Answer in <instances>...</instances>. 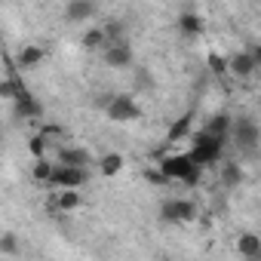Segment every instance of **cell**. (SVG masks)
<instances>
[{
  "mask_svg": "<svg viewBox=\"0 0 261 261\" xmlns=\"http://www.w3.org/2000/svg\"><path fill=\"white\" fill-rule=\"evenodd\" d=\"M160 221L166 224H194L197 221V203L185 197H169L160 206Z\"/></svg>",
  "mask_w": 261,
  "mask_h": 261,
  "instance_id": "6",
  "label": "cell"
},
{
  "mask_svg": "<svg viewBox=\"0 0 261 261\" xmlns=\"http://www.w3.org/2000/svg\"><path fill=\"white\" fill-rule=\"evenodd\" d=\"M37 133L53 145H65V126H59V123H40V129H37Z\"/></svg>",
  "mask_w": 261,
  "mask_h": 261,
  "instance_id": "20",
  "label": "cell"
},
{
  "mask_svg": "<svg viewBox=\"0 0 261 261\" xmlns=\"http://www.w3.org/2000/svg\"><path fill=\"white\" fill-rule=\"evenodd\" d=\"M178 31H181L185 37H200V34L206 31V19L197 16V13H191V10H185V13L178 16Z\"/></svg>",
  "mask_w": 261,
  "mask_h": 261,
  "instance_id": "15",
  "label": "cell"
},
{
  "mask_svg": "<svg viewBox=\"0 0 261 261\" xmlns=\"http://www.w3.org/2000/svg\"><path fill=\"white\" fill-rule=\"evenodd\" d=\"M160 261H169V258H160Z\"/></svg>",
  "mask_w": 261,
  "mask_h": 261,
  "instance_id": "27",
  "label": "cell"
},
{
  "mask_svg": "<svg viewBox=\"0 0 261 261\" xmlns=\"http://www.w3.org/2000/svg\"><path fill=\"white\" fill-rule=\"evenodd\" d=\"M145 178H148L151 185H160V188H163V185H169V181L163 178V172H160L157 166H151V169H145Z\"/></svg>",
  "mask_w": 261,
  "mask_h": 261,
  "instance_id": "25",
  "label": "cell"
},
{
  "mask_svg": "<svg viewBox=\"0 0 261 261\" xmlns=\"http://www.w3.org/2000/svg\"><path fill=\"white\" fill-rule=\"evenodd\" d=\"M53 160L49 157H43V160H34V166H31V178L34 181H46L49 185V175H53Z\"/></svg>",
  "mask_w": 261,
  "mask_h": 261,
  "instance_id": "22",
  "label": "cell"
},
{
  "mask_svg": "<svg viewBox=\"0 0 261 261\" xmlns=\"http://www.w3.org/2000/svg\"><path fill=\"white\" fill-rule=\"evenodd\" d=\"M105 114L114 120V123H133L142 117V105L136 101V95L129 92H117L105 101Z\"/></svg>",
  "mask_w": 261,
  "mask_h": 261,
  "instance_id": "5",
  "label": "cell"
},
{
  "mask_svg": "<svg viewBox=\"0 0 261 261\" xmlns=\"http://www.w3.org/2000/svg\"><path fill=\"white\" fill-rule=\"evenodd\" d=\"M123 166H126V160H123V154H117V151H108V154H101V157L95 160V169H98V175H105V178L120 175Z\"/></svg>",
  "mask_w": 261,
  "mask_h": 261,
  "instance_id": "14",
  "label": "cell"
},
{
  "mask_svg": "<svg viewBox=\"0 0 261 261\" xmlns=\"http://www.w3.org/2000/svg\"><path fill=\"white\" fill-rule=\"evenodd\" d=\"M218 175H221V185H224L227 191H233V188H240V185L246 181V172H243V166H240L237 160H230V163H224Z\"/></svg>",
  "mask_w": 261,
  "mask_h": 261,
  "instance_id": "17",
  "label": "cell"
},
{
  "mask_svg": "<svg viewBox=\"0 0 261 261\" xmlns=\"http://www.w3.org/2000/svg\"><path fill=\"white\" fill-rule=\"evenodd\" d=\"M46 151H49V142H46L40 133H34V136L28 139V154H31L34 160H43V157H46Z\"/></svg>",
  "mask_w": 261,
  "mask_h": 261,
  "instance_id": "23",
  "label": "cell"
},
{
  "mask_svg": "<svg viewBox=\"0 0 261 261\" xmlns=\"http://www.w3.org/2000/svg\"><path fill=\"white\" fill-rule=\"evenodd\" d=\"M227 139H233V145H237L243 154H255L258 139H261L258 123H255L252 117H233V120H230V133H227Z\"/></svg>",
  "mask_w": 261,
  "mask_h": 261,
  "instance_id": "4",
  "label": "cell"
},
{
  "mask_svg": "<svg viewBox=\"0 0 261 261\" xmlns=\"http://www.w3.org/2000/svg\"><path fill=\"white\" fill-rule=\"evenodd\" d=\"M53 203H56L59 212H74V209L83 206V197H80V191H59L53 197Z\"/></svg>",
  "mask_w": 261,
  "mask_h": 261,
  "instance_id": "19",
  "label": "cell"
},
{
  "mask_svg": "<svg viewBox=\"0 0 261 261\" xmlns=\"http://www.w3.org/2000/svg\"><path fill=\"white\" fill-rule=\"evenodd\" d=\"M53 163H56V166H65V169H86V172H89V166H92L95 160H92V151L83 148V145H59Z\"/></svg>",
  "mask_w": 261,
  "mask_h": 261,
  "instance_id": "7",
  "label": "cell"
},
{
  "mask_svg": "<svg viewBox=\"0 0 261 261\" xmlns=\"http://www.w3.org/2000/svg\"><path fill=\"white\" fill-rule=\"evenodd\" d=\"M206 65H209V71L215 77H227V68H224V56L221 53H209L206 56Z\"/></svg>",
  "mask_w": 261,
  "mask_h": 261,
  "instance_id": "24",
  "label": "cell"
},
{
  "mask_svg": "<svg viewBox=\"0 0 261 261\" xmlns=\"http://www.w3.org/2000/svg\"><path fill=\"white\" fill-rule=\"evenodd\" d=\"M86 181H89V172H86V169L53 166V175H49V185H53L56 191H80Z\"/></svg>",
  "mask_w": 261,
  "mask_h": 261,
  "instance_id": "8",
  "label": "cell"
},
{
  "mask_svg": "<svg viewBox=\"0 0 261 261\" xmlns=\"http://www.w3.org/2000/svg\"><path fill=\"white\" fill-rule=\"evenodd\" d=\"M237 252L246 258V261H258L261 258V237L255 230H246L237 237Z\"/></svg>",
  "mask_w": 261,
  "mask_h": 261,
  "instance_id": "13",
  "label": "cell"
},
{
  "mask_svg": "<svg viewBox=\"0 0 261 261\" xmlns=\"http://www.w3.org/2000/svg\"><path fill=\"white\" fill-rule=\"evenodd\" d=\"M101 59H105L108 68H129V65H133V46H129L126 40L108 43V46L101 49Z\"/></svg>",
  "mask_w": 261,
  "mask_h": 261,
  "instance_id": "9",
  "label": "cell"
},
{
  "mask_svg": "<svg viewBox=\"0 0 261 261\" xmlns=\"http://www.w3.org/2000/svg\"><path fill=\"white\" fill-rule=\"evenodd\" d=\"M224 68H227V77H237V80H252L261 68V53L258 46H249V49H237L230 56H224Z\"/></svg>",
  "mask_w": 261,
  "mask_h": 261,
  "instance_id": "3",
  "label": "cell"
},
{
  "mask_svg": "<svg viewBox=\"0 0 261 261\" xmlns=\"http://www.w3.org/2000/svg\"><path fill=\"white\" fill-rule=\"evenodd\" d=\"M43 59H46V49H43V46H37V43H28V46H22V49H19V59H16V62H19V68H22V71H31V68H37Z\"/></svg>",
  "mask_w": 261,
  "mask_h": 261,
  "instance_id": "16",
  "label": "cell"
},
{
  "mask_svg": "<svg viewBox=\"0 0 261 261\" xmlns=\"http://www.w3.org/2000/svg\"><path fill=\"white\" fill-rule=\"evenodd\" d=\"M19 249H22V240L16 230L0 233V255H19Z\"/></svg>",
  "mask_w": 261,
  "mask_h": 261,
  "instance_id": "21",
  "label": "cell"
},
{
  "mask_svg": "<svg viewBox=\"0 0 261 261\" xmlns=\"http://www.w3.org/2000/svg\"><path fill=\"white\" fill-rule=\"evenodd\" d=\"M157 160H160L157 169L163 172L166 181H181V185L194 188V185L203 178V169H200L188 154H163V151H157Z\"/></svg>",
  "mask_w": 261,
  "mask_h": 261,
  "instance_id": "1",
  "label": "cell"
},
{
  "mask_svg": "<svg viewBox=\"0 0 261 261\" xmlns=\"http://www.w3.org/2000/svg\"><path fill=\"white\" fill-rule=\"evenodd\" d=\"M221 154H224V142H221V139H212V136H206L203 129L191 136V151H188V157H191V160H194L200 169H209V166H215V163L221 160Z\"/></svg>",
  "mask_w": 261,
  "mask_h": 261,
  "instance_id": "2",
  "label": "cell"
},
{
  "mask_svg": "<svg viewBox=\"0 0 261 261\" xmlns=\"http://www.w3.org/2000/svg\"><path fill=\"white\" fill-rule=\"evenodd\" d=\"M230 114L227 111H218V114H212L209 120H206V126H203V133L206 136H212V139H221V142H227V133H230Z\"/></svg>",
  "mask_w": 261,
  "mask_h": 261,
  "instance_id": "12",
  "label": "cell"
},
{
  "mask_svg": "<svg viewBox=\"0 0 261 261\" xmlns=\"http://www.w3.org/2000/svg\"><path fill=\"white\" fill-rule=\"evenodd\" d=\"M0 98H10L13 101V86H10L7 77H0Z\"/></svg>",
  "mask_w": 261,
  "mask_h": 261,
  "instance_id": "26",
  "label": "cell"
},
{
  "mask_svg": "<svg viewBox=\"0 0 261 261\" xmlns=\"http://www.w3.org/2000/svg\"><path fill=\"white\" fill-rule=\"evenodd\" d=\"M80 46H83V49H89V53H101V49L108 46V40H105L101 28H98V25H92V28H86V31H83Z\"/></svg>",
  "mask_w": 261,
  "mask_h": 261,
  "instance_id": "18",
  "label": "cell"
},
{
  "mask_svg": "<svg viewBox=\"0 0 261 261\" xmlns=\"http://www.w3.org/2000/svg\"><path fill=\"white\" fill-rule=\"evenodd\" d=\"M194 136V114L191 111H185V114H178L175 117V123L169 126V133H166V145H181V142H188Z\"/></svg>",
  "mask_w": 261,
  "mask_h": 261,
  "instance_id": "10",
  "label": "cell"
},
{
  "mask_svg": "<svg viewBox=\"0 0 261 261\" xmlns=\"http://www.w3.org/2000/svg\"><path fill=\"white\" fill-rule=\"evenodd\" d=\"M95 13H98V7L89 4V0H71V4H65V22H71V25H83Z\"/></svg>",
  "mask_w": 261,
  "mask_h": 261,
  "instance_id": "11",
  "label": "cell"
}]
</instances>
